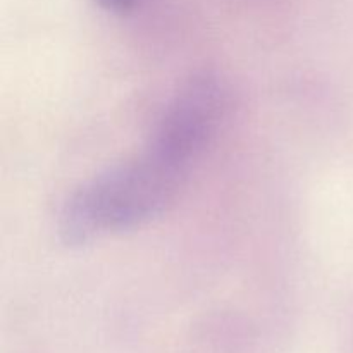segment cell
<instances>
[{"label": "cell", "instance_id": "6da1fadb", "mask_svg": "<svg viewBox=\"0 0 353 353\" xmlns=\"http://www.w3.org/2000/svg\"><path fill=\"white\" fill-rule=\"evenodd\" d=\"M186 176L188 171L150 150L107 169L65 200L59 216L62 240L83 245L150 223L176 202Z\"/></svg>", "mask_w": 353, "mask_h": 353}, {"label": "cell", "instance_id": "7a4b0ae2", "mask_svg": "<svg viewBox=\"0 0 353 353\" xmlns=\"http://www.w3.org/2000/svg\"><path fill=\"white\" fill-rule=\"evenodd\" d=\"M230 93L212 72H200L179 88L162 112L147 150L188 171L226 117Z\"/></svg>", "mask_w": 353, "mask_h": 353}, {"label": "cell", "instance_id": "3957f363", "mask_svg": "<svg viewBox=\"0 0 353 353\" xmlns=\"http://www.w3.org/2000/svg\"><path fill=\"white\" fill-rule=\"evenodd\" d=\"M103 10H109L114 14H128L131 10L138 9L148 0H95Z\"/></svg>", "mask_w": 353, "mask_h": 353}]
</instances>
